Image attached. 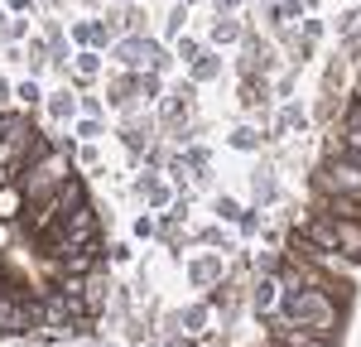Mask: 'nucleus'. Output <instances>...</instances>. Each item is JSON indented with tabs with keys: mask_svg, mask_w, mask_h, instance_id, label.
<instances>
[{
	"mask_svg": "<svg viewBox=\"0 0 361 347\" xmlns=\"http://www.w3.org/2000/svg\"><path fill=\"white\" fill-rule=\"evenodd\" d=\"M279 318L304 328L308 338H333L342 304H337L328 289H299V294H279Z\"/></svg>",
	"mask_w": 361,
	"mask_h": 347,
	"instance_id": "obj_1",
	"label": "nucleus"
},
{
	"mask_svg": "<svg viewBox=\"0 0 361 347\" xmlns=\"http://www.w3.org/2000/svg\"><path fill=\"white\" fill-rule=\"evenodd\" d=\"M73 178V154H63V150H54V154H44L39 164H29L15 183H20V193H25V202H44L54 198L58 188Z\"/></svg>",
	"mask_w": 361,
	"mask_h": 347,
	"instance_id": "obj_2",
	"label": "nucleus"
},
{
	"mask_svg": "<svg viewBox=\"0 0 361 347\" xmlns=\"http://www.w3.org/2000/svg\"><path fill=\"white\" fill-rule=\"evenodd\" d=\"M313 193L318 198H361V164L347 154H323L313 169Z\"/></svg>",
	"mask_w": 361,
	"mask_h": 347,
	"instance_id": "obj_3",
	"label": "nucleus"
},
{
	"mask_svg": "<svg viewBox=\"0 0 361 347\" xmlns=\"http://www.w3.org/2000/svg\"><path fill=\"white\" fill-rule=\"evenodd\" d=\"M154 135H159V121H154V116L126 111V121H121V140H126V150H130L135 159H145V150L154 145Z\"/></svg>",
	"mask_w": 361,
	"mask_h": 347,
	"instance_id": "obj_4",
	"label": "nucleus"
},
{
	"mask_svg": "<svg viewBox=\"0 0 361 347\" xmlns=\"http://www.w3.org/2000/svg\"><path fill=\"white\" fill-rule=\"evenodd\" d=\"M188 280L193 285H202V289H217L226 280V260H222V251H207V256H197L193 265H188Z\"/></svg>",
	"mask_w": 361,
	"mask_h": 347,
	"instance_id": "obj_5",
	"label": "nucleus"
},
{
	"mask_svg": "<svg viewBox=\"0 0 361 347\" xmlns=\"http://www.w3.org/2000/svg\"><path fill=\"white\" fill-rule=\"evenodd\" d=\"M106 102H111L116 111H135V102H140V73H116L111 83H106Z\"/></svg>",
	"mask_w": 361,
	"mask_h": 347,
	"instance_id": "obj_6",
	"label": "nucleus"
},
{
	"mask_svg": "<svg viewBox=\"0 0 361 347\" xmlns=\"http://www.w3.org/2000/svg\"><path fill=\"white\" fill-rule=\"evenodd\" d=\"M111 58L126 68V73H145V34H126V39H116Z\"/></svg>",
	"mask_w": 361,
	"mask_h": 347,
	"instance_id": "obj_7",
	"label": "nucleus"
},
{
	"mask_svg": "<svg viewBox=\"0 0 361 347\" xmlns=\"http://www.w3.org/2000/svg\"><path fill=\"white\" fill-rule=\"evenodd\" d=\"M250 198L260 202V207H270L279 198V178H275V164H255L250 169Z\"/></svg>",
	"mask_w": 361,
	"mask_h": 347,
	"instance_id": "obj_8",
	"label": "nucleus"
},
{
	"mask_svg": "<svg viewBox=\"0 0 361 347\" xmlns=\"http://www.w3.org/2000/svg\"><path fill=\"white\" fill-rule=\"evenodd\" d=\"M135 193L149 202V207H173V202H178V198H173V188H169L159 174H145V178L135 183Z\"/></svg>",
	"mask_w": 361,
	"mask_h": 347,
	"instance_id": "obj_9",
	"label": "nucleus"
},
{
	"mask_svg": "<svg viewBox=\"0 0 361 347\" xmlns=\"http://www.w3.org/2000/svg\"><path fill=\"white\" fill-rule=\"evenodd\" d=\"M241 39H246V25H241V15H217V20H212V44L231 49V44H241Z\"/></svg>",
	"mask_w": 361,
	"mask_h": 347,
	"instance_id": "obj_10",
	"label": "nucleus"
},
{
	"mask_svg": "<svg viewBox=\"0 0 361 347\" xmlns=\"http://www.w3.org/2000/svg\"><path fill=\"white\" fill-rule=\"evenodd\" d=\"M289 130H308V111L299 102H284V106H279V121H275V130H270V140L289 135Z\"/></svg>",
	"mask_w": 361,
	"mask_h": 347,
	"instance_id": "obj_11",
	"label": "nucleus"
},
{
	"mask_svg": "<svg viewBox=\"0 0 361 347\" xmlns=\"http://www.w3.org/2000/svg\"><path fill=\"white\" fill-rule=\"evenodd\" d=\"M178 159H183V169H188V178H197V183H207V169H212V150H207V145H188V150H183Z\"/></svg>",
	"mask_w": 361,
	"mask_h": 347,
	"instance_id": "obj_12",
	"label": "nucleus"
},
{
	"mask_svg": "<svg viewBox=\"0 0 361 347\" xmlns=\"http://www.w3.org/2000/svg\"><path fill=\"white\" fill-rule=\"evenodd\" d=\"M25 207H29V202H25V193H20V183L10 178V183L0 188V222H15Z\"/></svg>",
	"mask_w": 361,
	"mask_h": 347,
	"instance_id": "obj_13",
	"label": "nucleus"
},
{
	"mask_svg": "<svg viewBox=\"0 0 361 347\" xmlns=\"http://www.w3.org/2000/svg\"><path fill=\"white\" fill-rule=\"evenodd\" d=\"M102 73V54L97 49H82V54H73V83L82 87V83H92Z\"/></svg>",
	"mask_w": 361,
	"mask_h": 347,
	"instance_id": "obj_14",
	"label": "nucleus"
},
{
	"mask_svg": "<svg viewBox=\"0 0 361 347\" xmlns=\"http://www.w3.org/2000/svg\"><path fill=\"white\" fill-rule=\"evenodd\" d=\"M212 78H222V54H212V49H207V54L197 58L193 68H188V83H212Z\"/></svg>",
	"mask_w": 361,
	"mask_h": 347,
	"instance_id": "obj_15",
	"label": "nucleus"
},
{
	"mask_svg": "<svg viewBox=\"0 0 361 347\" xmlns=\"http://www.w3.org/2000/svg\"><path fill=\"white\" fill-rule=\"evenodd\" d=\"M212 212H217V222H226V227H241V217H246V207L236 198H226V193L212 198Z\"/></svg>",
	"mask_w": 361,
	"mask_h": 347,
	"instance_id": "obj_16",
	"label": "nucleus"
},
{
	"mask_svg": "<svg viewBox=\"0 0 361 347\" xmlns=\"http://www.w3.org/2000/svg\"><path fill=\"white\" fill-rule=\"evenodd\" d=\"M226 140H231V150H246V154H250V150H260L270 135H260V126H236Z\"/></svg>",
	"mask_w": 361,
	"mask_h": 347,
	"instance_id": "obj_17",
	"label": "nucleus"
},
{
	"mask_svg": "<svg viewBox=\"0 0 361 347\" xmlns=\"http://www.w3.org/2000/svg\"><path fill=\"white\" fill-rule=\"evenodd\" d=\"M202 54H207V44H202V39H193V34H183V39H173V58H183L188 68H193V63H197Z\"/></svg>",
	"mask_w": 361,
	"mask_h": 347,
	"instance_id": "obj_18",
	"label": "nucleus"
},
{
	"mask_svg": "<svg viewBox=\"0 0 361 347\" xmlns=\"http://www.w3.org/2000/svg\"><path fill=\"white\" fill-rule=\"evenodd\" d=\"M73 111H78V97H73L68 87L49 97V116H54V121H68V116H73Z\"/></svg>",
	"mask_w": 361,
	"mask_h": 347,
	"instance_id": "obj_19",
	"label": "nucleus"
},
{
	"mask_svg": "<svg viewBox=\"0 0 361 347\" xmlns=\"http://www.w3.org/2000/svg\"><path fill=\"white\" fill-rule=\"evenodd\" d=\"M207 309H212V304H188V309L178 314V323H183L188 333H202V328H207Z\"/></svg>",
	"mask_w": 361,
	"mask_h": 347,
	"instance_id": "obj_20",
	"label": "nucleus"
},
{
	"mask_svg": "<svg viewBox=\"0 0 361 347\" xmlns=\"http://www.w3.org/2000/svg\"><path fill=\"white\" fill-rule=\"evenodd\" d=\"M15 102H20L25 111H34V106L44 102V92H39V83H34V78H25V83L15 87Z\"/></svg>",
	"mask_w": 361,
	"mask_h": 347,
	"instance_id": "obj_21",
	"label": "nucleus"
},
{
	"mask_svg": "<svg viewBox=\"0 0 361 347\" xmlns=\"http://www.w3.org/2000/svg\"><path fill=\"white\" fill-rule=\"evenodd\" d=\"M159 92H164L159 73H140V102H159Z\"/></svg>",
	"mask_w": 361,
	"mask_h": 347,
	"instance_id": "obj_22",
	"label": "nucleus"
},
{
	"mask_svg": "<svg viewBox=\"0 0 361 347\" xmlns=\"http://www.w3.org/2000/svg\"><path fill=\"white\" fill-rule=\"evenodd\" d=\"M183 25H188V5L178 0V5L169 10V25H164V34H169V39H183Z\"/></svg>",
	"mask_w": 361,
	"mask_h": 347,
	"instance_id": "obj_23",
	"label": "nucleus"
},
{
	"mask_svg": "<svg viewBox=\"0 0 361 347\" xmlns=\"http://www.w3.org/2000/svg\"><path fill=\"white\" fill-rule=\"evenodd\" d=\"M241 236H255V231H260V207H246V217H241Z\"/></svg>",
	"mask_w": 361,
	"mask_h": 347,
	"instance_id": "obj_24",
	"label": "nucleus"
},
{
	"mask_svg": "<svg viewBox=\"0 0 361 347\" xmlns=\"http://www.w3.org/2000/svg\"><path fill=\"white\" fill-rule=\"evenodd\" d=\"M299 39L318 44V39H323V20H304V25H299Z\"/></svg>",
	"mask_w": 361,
	"mask_h": 347,
	"instance_id": "obj_25",
	"label": "nucleus"
},
{
	"mask_svg": "<svg viewBox=\"0 0 361 347\" xmlns=\"http://www.w3.org/2000/svg\"><path fill=\"white\" fill-rule=\"evenodd\" d=\"M78 106H82L92 121H102V97H78Z\"/></svg>",
	"mask_w": 361,
	"mask_h": 347,
	"instance_id": "obj_26",
	"label": "nucleus"
},
{
	"mask_svg": "<svg viewBox=\"0 0 361 347\" xmlns=\"http://www.w3.org/2000/svg\"><path fill=\"white\" fill-rule=\"evenodd\" d=\"M241 5H246V0H212L217 15H241Z\"/></svg>",
	"mask_w": 361,
	"mask_h": 347,
	"instance_id": "obj_27",
	"label": "nucleus"
},
{
	"mask_svg": "<svg viewBox=\"0 0 361 347\" xmlns=\"http://www.w3.org/2000/svg\"><path fill=\"white\" fill-rule=\"evenodd\" d=\"M78 135H82V140H97V135H102V121H92V116H87L82 126H78Z\"/></svg>",
	"mask_w": 361,
	"mask_h": 347,
	"instance_id": "obj_28",
	"label": "nucleus"
},
{
	"mask_svg": "<svg viewBox=\"0 0 361 347\" xmlns=\"http://www.w3.org/2000/svg\"><path fill=\"white\" fill-rule=\"evenodd\" d=\"M78 159H82V164H97L102 154H97V145H82V150H78Z\"/></svg>",
	"mask_w": 361,
	"mask_h": 347,
	"instance_id": "obj_29",
	"label": "nucleus"
},
{
	"mask_svg": "<svg viewBox=\"0 0 361 347\" xmlns=\"http://www.w3.org/2000/svg\"><path fill=\"white\" fill-rule=\"evenodd\" d=\"M135 236H154V217H140V222H135Z\"/></svg>",
	"mask_w": 361,
	"mask_h": 347,
	"instance_id": "obj_30",
	"label": "nucleus"
},
{
	"mask_svg": "<svg viewBox=\"0 0 361 347\" xmlns=\"http://www.w3.org/2000/svg\"><path fill=\"white\" fill-rule=\"evenodd\" d=\"M5 5H10L15 15H25V10H29V5H34V0H5Z\"/></svg>",
	"mask_w": 361,
	"mask_h": 347,
	"instance_id": "obj_31",
	"label": "nucleus"
},
{
	"mask_svg": "<svg viewBox=\"0 0 361 347\" xmlns=\"http://www.w3.org/2000/svg\"><path fill=\"white\" fill-rule=\"evenodd\" d=\"M10 92H15V87H10L5 78H0V111H5V102H10Z\"/></svg>",
	"mask_w": 361,
	"mask_h": 347,
	"instance_id": "obj_32",
	"label": "nucleus"
},
{
	"mask_svg": "<svg viewBox=\"0 0 361 347\" xmlns=\"http://www.w3.org/2000/svg\"><path fill=\"white\" fill-rule=\"evenodd\" d=\"M5 183H10V174H5V169H0V188H5Z\"/></svg>",
	"mask_w": 361,
	"mask_h": 347,
	"instance_id": "obj_33",
	"label": "nucleus"
},
{
	"mask_svg": "<svg viewBox=\"0 0 361 347\" xmlns=\"http://www.w3.org/2000/svg\"><path fill=\"white\" fill-rule=\"evenodd\" d=\"M313 5H318V0H304V10H313Z\"/></svg>",
	"mask_w": 361,
	"mask_h": 347,
	"instance_id": "obj_34",
	"label": "nucleus"
},
{
	"mask_svg": "<svg viewBox=\"0 0 361 347\" xmlns=\"http://www.w3.org/2000/svg\"><path fill=\"white\" fill-rule=\"evenodd\" d=\"M183 5H193V0H183Z\"/></svg>",
	"mask_w": 361,
	"mask_h": 347,
	"instance_id": "obj_35",
	"label": "nucleus"
},
{
	"mask_svg": "<svg viewBox=\"0 0 361 347\" xmlns=\"http://www.w3.org/2000/svg\"><path fill=\"white\" fill-rule=\"evenodd\" d=\"M126 5H135V0H126Z\"/></svg>",
	"mask_w": 361,
	"mask_h": 347,
	"instance_id": "obj_36",
	"label": "nucleus"
}]
</instances>
